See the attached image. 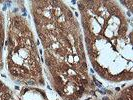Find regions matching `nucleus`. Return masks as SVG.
<instances>
[{"mask_svg": "<svg viewBox=\"0 0 133 100\" xmlns=\"http://www.w3.org/2000/svg\"><path fill=\"white\" fill-rule=\"evenodd\" d=\"M29 6L51 86L63 100H80L93 83L78 20L63 1L34 0Z\"/></svg>", "mask_w": 133, "mask_h": 100, "instance_id": "obj_1", "label": "nucleus"}, {"mask_svg": "<svg viewBox=\"0 0 133 100\" xmlns=\"http://www.w3.org/2000/svg\"><path fill=\"white\" fill-rule=\"evenodd\" d=\"M6 64L10 78L23 85H45L41 60L28 20L17 9L8 12Z\"/></svg>", "mask_w": 133, "mask_h": 100, "instance_id": "obj_2", "label": "nucleus"}, {"mask_svg": "<svg viewBox=\"0 0 133 100\" xmlns=\"http://www.w3.org/2000/svg\"><path fill=\"white\" fill-rule=\"evenodd\" d=\"M19 100H49L46 93L36 87H23L18 95Z\"/></svg>", "mask_w": 133, "mask_h": 100, "instance_id": "obj_3", "label": "nucleus"}, {"mask_svg": "<svg viewBox=\"0 0 133 100\" xmlns=\"http://www.w3.org/2000/svg\"><path fill=\"white\" fill-rule=\"evenodd\" d=\"M3 2L0 1V6ZM6 25H5V18L3 12L0 7V69H2L4 66L3 62V49H4V44H5V36H6Z\"/></svg>", "mask_w": 133, "mask_h": 100, "instance_id": "obj_4", "label": "nucleus"}, {"mask_svg": "<svg viewBox=\"0 0 133 100\" xmlns=\"http://www.w3.org/2000/svg\"><path fill=\"white\" fill-rule=\"evenodd\" d=\"M0 100H16L12 91L0 80Z\"/></svg>", "mask_w": 133, "mask_h": 100, "instance_id": "obj_5", "label": "nucleus"}, {"mask_svg": "<svg viewBox=\"0 0 133 100\" xmlns=\"http://www.w3.org/2000/svg\"><path fill=\"white\" fill-rule=\"evenodd\" d=\"M104 100H109L108 98H104ZM115 100H132V85L126 87L121 91V93L116 97Z\"/></svg>", "mask_w": 133, "mask_h": 100, "instance_id": "obj_6", "label": "nucleus"}]
</instances>
